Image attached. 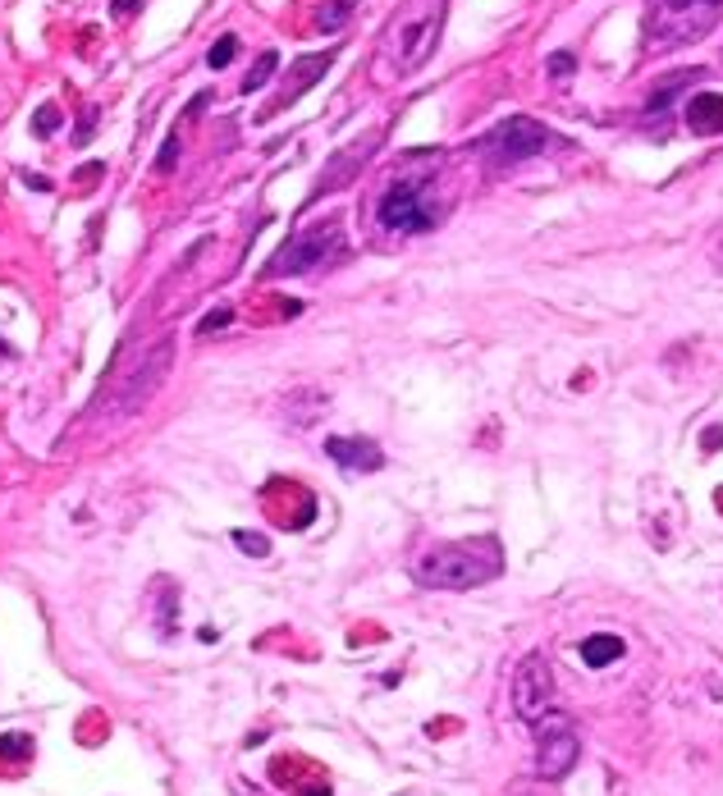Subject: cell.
Returning a JSON list of instances; mask_svg holds the SVG:
<instances>
[{
  "label": "cell",
  "instance_id": "cell-4",
  "mask_svg": "<svg viewBox=\"0 0 723 796\" xmlns=\"http://www.w3.org/2000/svg\"><path fill=\"white\" fill-rule=\"evenodd\" d=\"M531 728H536V774L550 778V783L568 778L577 755H582V737H577L572 719L559 710H550V714H540Z\"/></svg>",
  "mask_w": 723,
  "mask_h": 796
},
{
  "label": "cell",
  "instance_id": "cell-24",
  "mask_svg": "<svg viewBox=\"0 0 723 796\" xmlns=\"http://www.w3.org/2000/svg\"><path fill=\"white\" fill-rule=\"evenodd\" d=\"M174 151H179V138H170V142H165V151H161V161H156V170H170Z\"/></svg>",
  "mask_w": 723,
  "mask_h": 796
},
{
  "label": "cell",
  "instance_id": "cell-21",
  "mask_svg": "<svg viewBox=\"0 0 723 796\" xmlns=\"http://www.w3.org/2000/svg\"><path fill=\"white\" fill-rule=\"evenodd\" d=\"M234 545L243 549V554H257V559H266V554H270V540L252 536V531H234Z\"/></svg>",
  "mask_w": 723,
  "mask_h": 796
},
{
  "label": "cell",
  "instance_id": "cell-26",
  "mask_svg": "<svg viewBox=\"0 0 723 796\" xmlns=\"http://www.w3.org/2000/svg\"><path fill=\"white\" fill-rule=\"evenodd\" d=\"M719 444H723V431H710V435H705V449H719Z\"/></svg>",
  "mask_w": 723,
  "mask_h": 796
},
{
  "label": "cell",
  "instance_id": "cell-3",
  "mask_svg": "<svg viewBox=\"0 0 723 796\" xmlns=\"http://www.w3.org/2000/svg\"><path fill=\"white\" fill-rule=\"evenodd\" d=\"M376 216L389 234H426V229L440 225V202H435L426 179H399L385 188Z\"/></svg>",
  "mask_w": 723,
  "mask_h": 796
},
{
  "label": "cell",
  "instance_id": "cell-6",
  "mask_svg": "<svg viewBox=\"0 0 723 796\" xmlns=\"http://www.w3.org/2000/svg\"><path fill=\"white\" fill-rule=\"evenodd\" d=\"M550 705H554L550 659L540 655V650H531L518 664V673H513V714H518L522 723H536L540 714H550Z\"/></svg>",
  "mask_w": 723,
  "mask_h": 796
},
{
  "label": "cell",
  "instance_id": "cell-20",
  "mask_svg": "<svg viewBox=\"0 0 723 796\" xmlns=\"http://www.w3.org/2000/svg\"><path fill=\"white\" fill-rule=\"evenodd\" d=\"M55 129H60V110H55V106H42V110L33 115V133H37V138H51Z\"/></svg>",
  "mask_w": 723,
  "mask_h": 796
},
{
  "label": "cell",
  "instance_id": "cell-25",
  "mask_svg": "<svg viewBox=\"0 0 723 796\" xmlns=\"http://www.w3.org/2000/svg\"><path fill=\"white\" fill-rule=\"evenodd\" d=\"M138 10V0H115V14H133Z\"/></svg>",
  "mask_w": 723,
  "mask_h": 796
},
{
  "label": "cell",
  "instance_id": "cell-9",
  "mask_svg": "<svg viewBox=\"0 0 723 796\" xmlns=\"http://www.w3.org/2000/svg\"><path fill=\"white\" fill-rule=\"evenodd\" d=\"M486 147L495 151L499 161L513 165V161H527V156H536V151L550 147V129L536 124V119H527V115H513V119H504L499 129H490Z\"/></svg>",
  "mask_w": 723,
  "mask_h": 796
},
{
  "label": "cell",
  "instance_id": "cell-12",
  "mask_svg": "<svg viewBox=\"0 0 723 796\" xmlns=\"http://www.w3.org/2000/svg\"><path fill=\"white\" fill-rule=\"evenodd\" d=\"M165 366H170V344H156L152 353H147V366H142V371L129 380V385L119 389L124 398H119V408H115V412H133V408H138L142 398H147V394H152V389L165 380Z\"/></svg>",
  "mask_w": 723,
  "mask_h": 796
},
{
  "label": "cell",
  "instance_id": "cell-22",
  "mask_svg": "<svg viewBox=\"0 0 723 796\" xmlns=\"http://www.w3.org/2000/svg\"><path fill=\"white\" fill-rule=\"evenodd\" d=\"M229 316H234V312H229V307H220V312H211L202 325H197V334H211V330H220V325H229Z\"/></svg>",
  "mask_w": 723,
  "mask_h": 796
},
{
  "label": "cell",
  "instance_id": "cell-17",
  "mask_svg": "<svg viewBox=\"0 0 723 796\" xmlns=\"http://www.w3.org/2000/svg\"><path fill=\"white\" fill-rule=\"evenodd\" d=\"M28 760H33V737H28V732H10V737H0V764L23 769Z\"/></svg>",
  "mask_w": 723,
  "mask_h": 796
},
{
  "label": "cell",
  "instance_id": "cell-16",
  "mask_svg": "<svg viewBox=\"0 0 723 796\" xmlns=\"http://www.w3.org/2000/svg\"><path fill=\"white\" fill-rule=\"evenodd\" d=\"M353 10H357V0H321V5H316V19L307 23V28H316V33H339Z\"/></svg>",
  "mask_w": 723,
  "mask_h": 796
},
{
  "label": "cell",
  "instance_id": "cell-5",
  "mask_svg": "<svg viewBox=\"0 0 723 796\" xmlns=\"http://www.w3.org/2000/svg\"><path fill=\"white\" fill-rule=\"evenodd\" d=\"M719 14H723V0H659L655 19H650V42L655 46L691 42V37H701Z\"/></svg>",
  "mask_w": 723,
  "mask_h": 796
},
{
  "label": "cell",
  "instance_id": "cell-14",
  "mask_svg": "<svg viewBox=\"0 0 723 796\" xmlns=\"http://www.w3.org/2000/svg\"><path fill=\"white\" fill-rule=\"evenodd\" d=\"M687 124H691V133H701V138L723 133V97H719V92H701V97H691Z\"/></svg>",
  "mask_w": 723,
  "mask_h": 796
},
{
  "label": "cell",
  "instance_id": "cell-13",
  "mask_svg": "<svg viewBox=\"0 0 723 796\" xmlns=\"http://www.w3.org/2000/svg\"><path fill=\"white\" fill-rule=\"evenodd\" d=\"M339 51H321V55H303V60H298V65L289 69V83H284V101L280 106H293V101L303 97L307 87L316 83V78L325 74V69H330V60H335Z\"/></svg>",
  "mask_w": 723,
  "mask_h": 796
},
{
  "label": "cell",
  "instance_id": "cell-11",
  "mask_svg": "<svg viewBox=\"0 0 723 796\" xmlns=\"http://www.w3.org/2000/svg\"><path fill=\"white\" fill-rule=\"evenodd\" d=\"M325 453H330L339 467H348V472H380V467H385L380 444L362 440V435H330V440H325Z\"/></svg>",
  "mask_w": 723,
  "mask_h": 796
},
{
  "label": "cell",
  "instance_id": "cell-19",
  "mask_svg": "<svg viewBox=\"0 0 723 796\" xmlns=\"http://www.w3.org/2000/svg\"><path fill=\"white\" fill-rule=\"evenodd\" d=\"M234 55H238V37H229V33H225L216 46H211V51H206V65H211V69H225L229 60H234Z\"/></svg>",
  "mask_w": 723,
  "mask_h": 796
},
{
  "label": "cell",
  "instance_id": "cell-15",
  "mask_svg": "<svg viewBox=\"0 0 723 796\" xmlns=\"http://www.w3.org/2000/svg\"><path fill=\"white\" fill-rule=\"evenodd\" d=\"M623 650H627L623 636L595 632V636H586V641H582V664L586 668H609V664H618V659H623Z\"/></svg>",
  "mask_w": 723,
  "mask_h": 796
},
{
  "label": "cell",
  "instance_id": "cell-23",
  "mask_svg": "<svg viewBox=\"0 0 723 796\" xmlns=\"http://www.w3.org/2000/svg\"><path fill=\"white\" fill-rule=\"evenodd\" d=\"M550 69H554L559 78H563V74H572V55H568V51H559V55L550 60Z\"/></svg>",
  "mask_w": 723,
  "mask_h": 796
},
{
  "label": "cell",
  "instance_id": "cell-28",
  "mask_svg": "<svg viewBox=\"0 0 723 796\" xmlns=\"http://www.w3.org/2000/svg\"><path fill=\"white\" fill-rule=\"evenodd\" d=\"M252 796H261V792H252Z\"/></svg>",
  "mask_w": 723,
  "mask_h": 796
},
{
  "label": "cell",
  "instance_id": "cell-7",
  "mask_svg": "<svg viewBox=\"0 0 723 796\" xmlns=\"http://www.w3.org/2000/svg\"><path fill=\"white\" fill-rule=\"evenodd\" d=\"M261 508H266V517L275 522V527L284 531H303L316 522V495L307 490V485L289 481V476H275V481H266V490H261Z\"/></svg>",
  "mask_w": 723,
  "mask_h": 796
},
{
  "label": "cell",
  "instance_id": "cell-8",
  "mask_svg": "<svg viewBox=\"0 0 723 796\" xmlns=\"http://www.w3.org/2000/svg\"><path fill=\"white\" fill-rule=\"evenodd\" d=\"M339 252H344L339 225H316V229L293 238L289 248L270 261V270H275V275H284V270H289V275H303V270H321L325 261H335Z\"/></svg>",
  "mask_w": 723,
  "mask_h": 796
},
{
  "label": "cell",
  "instance_id": "cell-1",
  "mask_svg": "<svg viewBox=\"0 0 723 796\" xmlns=\"http://www.w3.org/2000/svg\"><path fill=\"white\" fill-rule=\"evenodd\" d=\"M504 572V545L499 536H467V540H444L431 545L417 559V581L435 586V591H472L486 586Z\"/></svg>",
  "mask_w": 723,
  "mask_h": 796
},
{
  "label": "cell",
  "instance_id": "cell-18",
  "mask_svg": "<svg viewBox=\"0 0 723 796\" xmlns=\"http://www.w3.org/2000/svg\"><path fill=\"white\" fill-rule=\"evenodd\" d=\"M275 65H280V55H275V51L261 55L257 65L248 69V78H243V92H248V97H252V92H261V87L270 83V74H275Z\"/></svg>",
  "mask_w": 723,
  "mask_h": 796
},
{
  "label": "cell",
  "instance_id": "cell-10",
  "mask_svg": "<svg viewBox=\"0 0 723 796\" xmlns=\"http://www.w3.org/2000/svg\"><path fill=\"white\" fill-rule=\"evenodd\" d=\"M270 778L280 787H289L293 796H330V778H325L307 755H289V760L275 755V760H270Z\"/></svg>",
  "mask_w": 723,
  "mask_h": 796
},
{
  "label": "cell",
  "instance_id": "cell-2",
  "mask_svg": "<svg viewBox=\"0 0 723 796\" xmlns=\"http://www.w3.org/2000/svg\"><path fill=\"white\" fill-rule=\"evenodd\" d=\"M440 23H444V0H403L399 14L385 28V42H380L385 74L394 78L417 74L440 46Z\"/></svg>",
  "mask_w": 723,
  "mask_h": 796
},
{
  "label": "cell",
  "instance_id": "cell-27",
  "mask_svg": "<svg viewBox=\"0 0 723 796\" xmlns=\"http://www.w3.org/2000/svg\"><path fill=\"white\" fill-rule=\"evenodd\" d=\"M714 508H719V513H723V485H719V490H714Z\"/></svg>",
  "mask_w": 723,
  "mask_h": 796
}]
</instances>
